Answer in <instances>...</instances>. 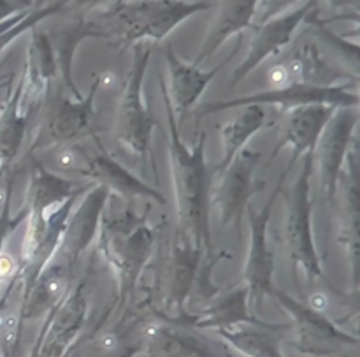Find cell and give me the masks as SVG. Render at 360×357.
<instances>
[{"instance_id": "obj_1", "label": "cell", "mask_w": 360, "mask_h": 357, "mask_svg": "<svg viewBox=\"0 0 360 357\" xmlns=\"http://www.w3.org/2000/svg\"><path fill=\"white\" fill-rule=\"evenodd\" d=\"M160 92L164 99L165 118L169 127V165L174 189L176 215L179 238L193 243L213 253L211 242V175L206 162V132H199L193 144H186L179 136V123L160 77Z\"/></svg>"}, {"instance_id": "obj_2", "label": "cell", "mask_w": 360, "mask_h": 357, "mask_svg": "<svg viewBox=\"0 0 360 357\" xmlns=\"http://www.w3.org/2000/svg\"><path fill=\"white\" fill-rule=\"evenodd\" d=\"M158 227H151L148 213H139L130 199L109 192L97 231V252L115 277L118 303L134 298L141 275L153 252Z\"/></svg>"}, {"instance_id": "obj_3", "label": "cell", "mask_w": 360, "mask_h": 357, "mask_svg": "<svg viewBox=\"0 0 360 357\" xmlns=\"http://www.w3.org/2000/svg\"><path fill=\"white\" fill-rule=\"evenodd\" d=\"M211 7L207 0H115L81 14L95 39L134 48L162 41L190 16Z\"/></svg>"}, {"instance_id": "obj_4", "label": "cell", "mask_w": 360, "mask_h": 357, "mask_svg": "<svg viewBox=\"0 0 360 357\" xmlns=\"http://www.w3.org/2000/svg\"><path fill=\"white\" fill-rule=\"evenodd\" d=\"M49 169L60 175L86 178L91 185L105 187L109 192L118 194L127 199L146 197L151 203L165 204L164 194L123 168L105 150L97 134L79 143L58 148L53 157V168Z\"/></svg>"}, {"instance_id": "obj_5", "label": "cell", "mask_w": 360, "mask_h": 357, "mask_svg": "<svg viewBox=\"0 0 360 357\" xmlns=\"http://www.w3.org/2000/svg\"><path fill=\"white\" fill-rule=\"evenodd\" d=\"M151 60V48L146 42L134 46V58L127 74L125 87L116 113L115 134L120 144L129 148L146 165L151 151V136L157 120L144 99V80Z\"/></svg>"}, {"instance_id": "obj_6", "label": "cell", "mask_w": 360, "mask_h": 357, "mask_svg": "<svg viewBox=\"0 0 360 357\" xmlns=\"http://www.w3.org/2000/svg\"><path fill=\"white\" fill-rule=\"evenodd\" d=\"M313 164V154L302 157L297 180L285 194V243L294 266L301 268L308 280H326L311 224Z\"/></svg>"}, {"instance_id": "obj_7", "label": "cell", "mask_w": 360, "mask_h": 357, "mask_svg": "<svg viewBox=\"0 0 360 357\" xmlns=\"http://www.w3.org/2000/svg\"><path fill=\"white\" fill-rule=\"evenodd\" d=\"M274 106L281 111L302 108V106L323 104L333 108H359V94L352 90V84H334V87H309V84H290V87L269 88L250 95L227 99V101H211L197 109V116L213 115V113L239 109L243 106Z\"/></svg>"}, {"instance_id": "obj_8", "label": "cell", "mask_w": 360, "mask_h": 357, "mask_svg": "<svg viewBox=\"0 0 360 357\" xmlns=\"http://www.w3.org/2000/svg\"><path fill=\"white\" fill-rule=\"evenodd\" d=\"M102 76L97 74L90 84V90L83 99H67V95L58 94L53 97L44 122L37 137L32 143L30 154L44 148H62L69 144L79 143L95 136V97L101 90Z\"/></svg>"}, {"instance_id": "obj_9", "label": "cell", "mask_w": 360, "mask_h": 357, "mask_svg": "<svg viewBox=\"0 0 360 357\" xmlns=\"http://www.w3.org/2000/svg\"><path fill=\"white\" fill-rule=\"evenodd\" d=\"M269 298H273L290 315V326L295 333L292 345L301 354L329 357L347 347L360 345V340L355 334H348L347 331L341 330L326 313L304 305L278 287L273 289Z\"/></svg>"}, {"instance_id": "obj_10", "label": "cell", "mask_w": 360, "mask_h": 357, "mask_svg": "<svg viewBox=\"0 0 360 357\" xmlns=\"http://www.w3.org/2000/svg\"><path fill=\"white\" fill-rule=\"evenodd\" d=\"M204 253L206 250L178 236L164 264L160 284L162 310L155 312L158 319L190 326L186 301L195 287Z\"/></svg>"}, {"instance_id": "obj_11", "label": "cell", "mask_w": 360, "mask_h": 357, "mask_svg": "<svg viewBox=\"0 0 360 357\" xmlns=\"http://www.w3.org/2000/svg\"><path fill=\"white\" fill-rule=\"evenodd\" d=\"M287 175L288 169H285L281 173L280 180H278L276 187H274L273 194L259 211L252 204H248V208H246V215H248L250 222V246L243 273H245V285L250 292V299H260L264 296H271L273 289L276 287L274 285L276 263H274L273 250H271L269 245V224L271 218H273L274 203H276L278 196L283 189Z\"/></svg>"}, {"instance_id": "obj_12", "label": "cell", "mask_w": 360, "mask_h": 357, "mask_svg": "<svg viewBox=\"0 0 360 357\" xmlns=\"http://www.w3.org/2000/svg\"><path fill=\"white\" fill-rule=\"evenodd\" d=\"M359 122V108L336 109L315 148L313 157L319 162L320 194H322L326 210H329L336 201L345 158H347L348 150L352 146L355 127Z\"/></svg>"}, {"instance_id": "obj_13", "label": "cell", "mask_w": 360, "mask_h": 357, "mask_svg": "<svg viewBox=\"0 0 360 357\" xmlns=\"http://www.w3.org/2000/svg\"><path fill=\"white\" fill-rule=\"evenodd\" d=\"M260 157L262 155L259 151L245 148L221 171L220 183L211 196V203L217 208L218 222L221 227H234L236 231L241 227L250 199L259 190V185L253 182V176Z\"/></svg>"}, {"instance_id": "obj_14", "label": "cell", "mask_w": 360, "mask_h": 357, "mask_svg": "<svg viewBox=\"0 0 360 357\" xmlns=\"http://www.w3.org/2000/svg\"><path fill=\"white\" fill-rule=\"evenodd\" d=\"M88 319L86 278L46 315L30 357H65Z\"/></svg>"}, {"instance_id": "obj_15", "label": "cell", "mask_w": 360, "mask_h": 357, "mask_svg": "<svg viewBox=\"0 0 360 357\" xmlns=\"http://www.w3.org/2000/svg\"><path fill=\"white\" fill-rule=\"evenodd\" d=\"M316 0H308L302 6L288 11L287 14L273 18L262 25H255L253 28L252 41H250L248 53L243 58V62L232 73L231 87L241 83L246 76H250L252 70H255L260 63L269 56L278 55L285 46H288L294 39L295 32L299 30L304 21L315 16Z\"/></svg>"}, {"instance_id": "obj_16", "label": "cell", "mask_w": 360, "mask_h": 357, "mask_svg": "<svg viewBox=\"0 0 360 357\" xmlns=\"http://www.w3.org/2000/svg\"><path fill=\"white\" fill-rule=\"evenodd\" d=\"M343 189L340 243L347 250L352 270V287H360V141H352L340 176Z\"/></svg>"}, {"instance_id": "obj_17", "label": "cell", "mask_w": 360, "mask_h": 357, "mask_svg": "<svg viewBox=\"0 0 360 357\" xmlns=\"http://www.w3.org/2000/svg\"><path fill=\"white\" fill-rule=\"evenodd\" d=\"M238 48L227 56L221 63H218L214 69L204 70L200 69V65L195 63H188L174 51V46L167 44L164 49L165 63H167V74H169V87H165L167 90V97L171 101L172 109H174V115L178 118V123H181L183 120L188 116V113L195 108V104L199 102V99L202 97V94L206 92V88L210 87L211 81L217 77V74L227 65V62H231L232 56L236 55Z\"/></svg>"}, {"instance_id": "obj_18", "label": "cell", "mask_w": 360, "mask_h": 357, "mask_svg": "<svg viewBox=\"0 0 360 357\" xmlns=\"http://www.w3.org/2000/svg\"><path fill=\"white\" fill-rule=\"evenodd\" d=\"M146 357H224L221 351L192 326L151 317L144 330L143 352Z\"/></svg>"}, {"instance_id": "obj_19", "label": "cell", "mask_w": 360, "mask_h": 357, "mask_svg": "<svg viewBox=\"0 0 360 357\" xmlns=\"http://www.w3.org/2000/svg\"><path fill=\"white\" fill-rule=\"evenodd\" d=\"M76 268L67 264L65 261L53 257L51 263L42 270L37 280L21 292V305L18 310V333L28 320H34L41 315H48L55 306H58L72 291Z\"/></svg>"}, {"instance_id": "obj_20", "label": "cell", "mask_w": 360, "mask_h": 357, "mask_svg": "<svg viewBox=\"0 0 360 357\" xmlns=\"http://www.w3.org/2000/svg\"><path fill=\"white\" fill-rule=\"evenodd\" d=\"M343 80L329 60L322 55L315 41H309L295 48L280 63L267 73L271 88L290 87V84H309V87H334Z\"/></svg>"}, {"instance_id": "obj_21", "label": "cell", "mask_w": 360, "mask_h": 357, "mask_svg": "<svg viewBox=\"0 0 360 357\" xmlns=\"http://www.w3.org/2000/svg\"><path fill=\"white\" fill-rule=\"evenodd\" d=\"M27 62L23 67V106L34 115L51 95V84L58 76L55 49L48 32L32 28Z\"/></svg>"}, {"instance_id": "obj_22", "label": "cell", "mask_w": 360, "mask_h": 357, "mask_svg": "<svg viewBox=\"0 0 360 357\" xmlns=\"http://www.w3.org/2000/svg\"><path fill=\"white\" fill-rule=\"evenodd\" d=\"M108 196L109 190L101 185H94L84 192L79 208L74 213H70L69 222H67L65 234H63L62 243L55 253L58 259L65 261L67 264L74 268L77 266L83 252L95 239L102 208H104Z\"/></svg>"}, {"instance_id": "obj_23", "label": "cell", "mask_w": 360, "mask_h": 357, "mask_svg": "<svg viewBox=\"0 0 360 357\" xmlns=\"http://www.w3.org/2000/svg\"><path fill=\"white\" fill-rule=\"evenodd\" d=\"M334 113H336V108L323 104L302 106V108L292 109L287 123H285L283 136L274 146L273 157H276V154H280L285 146L290 148L292 157L287 165V169L290 171V168L299 158L308 154H315L320 136Z\"/></svg>"}, {"instance_id": "obj_24", "label": "cell", "mask_w": 360, "mask_h": 357, "mask_svg": "<svg viewBox=\"0 0 360 357\" xmlns=\"http://www.w3.org/2000/svg\"><path fill=\"white\" fill-rule=\"evenodd\" d=\"M257 4H259V0H221L220 6H217V13H214L211 25L207 27L199 55L195 56L193 63L202 65L232 35H241L243 30L252 28L253 20H255Z\"/></svg>"}, {"instance_id": "obj_25", "label": "cell", "mask_w": 360, "mask_h": 357, "mask_svg": "<svg viewBox=\"0 0 360 357\" xmlns=\"http://www.w3.org/2000/svg\"><path fill=\"white\" fill-rule=\"evenodd\" d=\"M32 113L23 106V77L7 88L4 104L0 106V175L16 161L23 146Z\"/></svg>"}, {"instance_id": "obj_26", "label": "cell", "mask_w": 360, "mask_h": 357, "mask_svg": "<svg viewBox=\"0 0 360 357\" xmlns=\"http://www.w3.org/2000/svg\"><path fill=\"white\" fill-rule=\"evenodd\" d=\"M250 292L246 285L225 291L220 298L211 301L199 312L190 313V326L195 330H232V327L252 324L259 317L250 312Z\"/></svg>"}, {"instance_id": "obj_27", "label": "cell", "mask_w": 360, "mask_h": 357, "mask_svg": "<svg viewBox=\"0 0 360 357\" xmlns=\"http://www.w3.org/2000/svg\"><path fill=\"white\" fill-rule=\"evenodd\" d=\"M288 330H292L290 324H274L259 319L257 322L243 324L232 330H218L217 333L246 357H283L280 345Z\"/></svg>"}, {"instance_id": "obj_28", "label": "cell", "mask_w": 360, "mask_h": 357, "mask_svg": "<svg viewBox=\"0 0 360 357\" xmlns=\"http://www.w3.org/2000/svg\"><path fill=\"white\" fill-rule=\"evenodd\" d=\"M51 39L53 49H55L56 63H58V76H62V83L65 92H69L70 97L79 101L83 99V94L79 88L76 87V81L72 76V67H74V55L77 51V46L86 39H95L94 32L88 27L84 16L74 18L70 23L62 25V27L55 28L53 34H48Z\"/></svg>"}, {"instance_id": "obj_29", "label": "cell", "mask_w": 360, "mask_h": 357, "mask_svg": "<svg viewBox=\"0 0 360 357\" xmlns=\"http://www.w3.org/2000/svg\"><path fill=\"white\" fill-rule=\"evenodd\" d=\"M313 23V41L319 46L322 55L329 60L330 65L340 73L341 77L360 80V44L352 39L336 34L327 28L326 21H319L315 16L309 18Z\"/></svg>"}, {"instance_id": "obj_30", "label": "cell", "mask_w": 360, "mask_h": 357, "mask_svg": "<svg viewBox=\"0 0 360 357\" xmlns=\"http://www.w3.org/2000/svg\"><path fill=\"white\" fill-rule=\"evenodd\" d=\"M264 125H266V108L257 104L239 108L238 115L221 127V158L214 169L220 173L224 171Z\"/></svg>"}, {"instance_id": "obj_31", "label": "cell", "mask_w": 360, "mask_h": 357, "mask_svg": "<svg viewBox=\"0 0 360 357\" xmlns=\"http://www.w3.org/2000/svg\"><path fill=\"white\" fill-rule=\"evenodd\" d=\"M65 9V0H56V2L46 4L41 9H28L23 11L20 14H14V16L7 18V20L0 21V53L7 48V46L13 44L20 35H23L25 32H30L32 28L37 27L41 21L48 20V18L55 16L60 11Z\"/></svg>"}, {"instance_id": "obj_32", "label": "cell", "mask_w": 360, "mask_h": 357, "mask_svg": "<svg viewBox=\"0 0 360 357\" xmlns=\"http://www.w3.org/2000/svg\"><path fill=\"white\" fill-rule=\"evenodd\" d=\"M301 0H259L255 11V25H262L273 18L287 14L292 7L297 6Z\"/></svg>"}, {"instance_id": "obj_33", "label": "cell", "mask_w": 360, "mask_h": 357, "mask_svg": "<svg viewBox=\"0 0 360 357\" xmlns=\"http://www.w3.org/2000/svg\"><path fill=\"white\" fill-rule=\"evenodd\" d=\"M333 292L336 294L340 308L345 312V317L340 320V324H345L347 320L354 319V317H360V287L352 289L348 292L336 291L333 287Z\"/></svg>"}, {"instance_id": "obj_34", "label": "cell", "mask_w": 360, "mask_h": 357, "mask_svg": "<svg viewBox=\"0 0 360 357\" xmlns=\"http://www.w3.org/2000/svg\"><path fill=\"white\" fill-rule=\"evenodd\" d=\"M32 9V0H0V21Z\"/></svg>"}, {"instance_id": "obj_35", "label": "cell", "mask_w": 360, "mask_h": 357, "mask_svg": "<svg viewBox=\"0 0 360 357\" xmlns=\"http://www.w3.org/2000/svg\"><path fill=\"white\" fill-rule=\"evenodd\" d=\"M109 2H115V0H65V9L72 7V9L81 11V13H88V11L97 9V7L105 6Z\"/></svg>"}, {"instance_id": "obj_36", "label": "cell", "mask_w": 360, "mask_h": 357, "mask_svg": "<svg viewBox=\"0 0 360 357\" xmlns=\"http://www.w3.org/2000/svg\"><path fill=\"white\" fill-rule=\"evenodd\" d=\"M9 60V56L7 58H4L2 62H0V90H4V88H9L13 87V81H14V73H4V67H6V62Z\"/></svg>"}, {"instance_id": "obj_37", "label": "cell", "mask_w": 360, "mask_h": 357, "mask_svg": "<svg viewBox=\"0 0 360 357\" xmlns=\"http://www.w3.org/2000/svg\"><path fill=\"white\" fill-rule=\"evenodd\" d=\"M345 18H352V20L355 21V27L352 28V30L345 32V34H341V35H343V37H347V39H352V41H354V39H360V13L347 14Z\"/></svg>"}, {"instance_id": "obj_38", "label": "cell", "mask_w": 360, "mask_h": 357, "mask_svg": "<svg viewBox=\"0 0 360 357\" xmlns=\"http://www.w3.org/2000/svg\"><path fill=\"white\" fill-rule=\"evenodd\" d=\"M334 9H345V7H354L360 13V0H327Z\"/></svg>"}, {"instance_id": "obj_39", "label": "cell", "mask_w": 360, "mask_h": 357, "mask_svg": "<svg viewBox=\"0 0 360 357\" xmlns=\"http://www.w3.org/2000/svg\"><path fill=\"white\" fill-rule=\"evenodd\" d=\"M46 4H49L48 0H32V7H34V9H41Z\"/></svg>"}, {"instance_id": "obj_40", "label": "cell", "mask_w": 360, "mask_h": 357, "mask_svg": "<svg viewBox=\"0 0 360 357\" xmlns=\"http://www.w3.org/2000/svg\"><path fill=\"white\" fill-rule=\"evenodd\" d=\"M357 338L360 340V317H357Z\"/></svg>"}, {"instance_id": "obj_41", "label": "cell", "mask_w": 360, "mask_h": 357, "mask_svg": "<svg viewBox=\"0 0 360 357\" xmlns=\"http://www.w3.org/2000/svg\"><path fill=\"white\" fill-rule=\"evenodd\" d=\"M357 83H359V88H360V80L357 81ZM359 115H360V92H359Z\"/></svg>"}]
</instances>
